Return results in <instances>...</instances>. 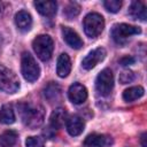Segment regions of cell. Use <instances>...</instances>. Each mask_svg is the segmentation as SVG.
Wrapping results in <instances>:
<instances>
[{"label": "cell", "instance_id": "4", "mask_svg": "<svg viewBox=\"0 0 147 147\" xmlns=\"http://www.w3.org/2000/svg\"><path fill=\"white\" fill-rule=\"evenodd\" d=\"M21 70H22V75L23 77L28 80V82H36L39 78V74H40V68L37 64L36 60L33 59V56L30 53H23L22 54V59H21Z\"/></svg>", "mask_w": 147, "mask_h": 147}, {"label": "cell", "instance_id": "9", "mask_svg": "<svg viewBox=\"0 0 147 147\" xmlns=\"http://www.w3.org/2000/svg\"><path fill=\"white\" fill-rule=\"evenodd\" d=\"M68 95L71 102H74L75 105H80L87 99V90L84 85L75 83L69 87Z\"/></svg>", "mask_w": 147, "mask_h": 147}, {"label": "cell", "instance_id": "20", "mask_svg": "<svg viewBox=\"0 0 147 147\" xmlns=\"http://www.w3.org/2000/svg\"><path fill=\"white\" fill-rule=\"evenodd\" d=\"M17 141V133L13 130L5 131L0 136V145L1 147H13Z\"/></svg>", "mask_w": 147, "mask_h": 147}, {"label": "cell", "instance_id": "24", "mask_svg": "<svg viewBox=\"0 0 147 147\" xmlns=\"http://www.w3.org/2000/svg\"><path fill=\"white\" fill-rule=\"evenodd\" d=\"M134 78H136V75L131 70H123L119 74V82L122 84H129V83L133 82Z\"/></svg>", "mask_w": 147, "mask_h": 147}, {"label": "cell", "instance_id": "3", "mask_svg": "<svg viewBox=\"0 0 147 147\" xmlns=\"http://www.w3.org/2000/svg\"><path fill=\"white\" fill-rule=\"evenodd\" d=\"M83 26L85 33L90 38H96L105 28V20L102 15L98 13H90L85 16L83 21Z\"/></svg>", "mask_w": 147, "mask_h": 147}, {"label": "cell", "instance_id": "6", "mask_svg": "<svg viewBox=\"0 0 147 147\" xmlns=\"http://www.w3.org/2000/svg\"><path fill=\"white\" fill-rule=\"evenodd\" d=\"M141 32L140 28L130 25L126 23H121V24H115L111 29V37L114 41L118 45L125 44L126 39L133 34H139Z\"/></svg>", "mask_w": 147, "mask_h": 147}, {"label": "cell", "instance_id": "17", "mask_svg": "<svg viewBox=\"0 0 147 147\" xmlns=\"http://www.w3.org/2000/svg\"><path fill=\"white\" fill-rule=\"evenodd\" d=\"M129 14L136 18V20H140V21H146L147 18V11H146V7L141 1H133L130 6L129 9Z\"/></svg>", "mask_w": 147, "mask_h": 147}, {"label": "cell", "instance_id": "7", "mask_svg": "<svg viewBox=\"0 0 147 147\" xmlns=\"http://www.w3.org/2000/svg\"><path fill=\"white\" fill-rule=\"evenodd\" d=\"M114 87V75L110 69H103L95 79V88L99 94L108 95Z\"/></svg>", "mask_w": 147, "mask_h": 147}, {"label": "cell", "instance_id": "10", "mask_svg": "<svg viewBox=\"0 0 147 147\" xmlns=\"http://www.w3.org/2000/svg\"><path fill=\"white\" fill-rule=\"evenodd\" d=\"M62 36H63V39L64 41L72 48L75 49H79L83 47L84 42L82 40V38L79 37V34L74 31L71 28H68V26H62Z\"/></svg>", "mask_w": 147, "mask_h": 147}, {"label": "cell", "instance_id": "13", "mask_svg": "<svg viewBox=\"0 0 147 147\" xmlns=\"http://www.w3.org/2000/svg\"><path fill=\"white\" fill-rule=\"evenodd\" d=\"M15 23L20 31L26 32L32 26V16L26 10H20L15 15Z\"/></svg>", "mask_w": 147, "mask_h": 147}, {"label": "cell", "instance_id": "23", "mask_svg": "<svg viewBox=\"0 0 147 147\" xmlns=\"http://www.w3.org/2000/svg\"><path fill=\"white\" fill-rule=\"evenodd\" d=\"M103 6L110 13H117L119 8L122 7V1L121 0H106L103 2Z\"/></svg>", "mask_w": 147, "mask_h": 147}, {"label": "cell", "instance_id": "8", "mask_svg": "<svg viewBox=\"0 0 147 147\" xmlns=\"http://www.w3.org/2000/svg\"><path fill=\"white\" fill-rule=\"evenodd\" d=\"M106 57V49L102 47H98L95 49H93L92 52H90L82 61V65L84 69L86 70H91L92 68H94L99 62H101L103 59Z\"/></svg>", "mask_w": 147, "mask_h": 147}, {"label": "cell", "instance_id": "5", "mask_svg": "<svg viewBox=\"0 0 147 147\" xmlns=\"http://www.w3.org/2000/svg\"><path fill=\"white\" fill-rule=\"evenodd\" d=\"M20 88L17 76L8 68L0 64V91L6 93H15Z\"/></svg>", "mask_w": 147, "mask_h": 147}, {"label": "cell", "instance_id": "19", "mask_svg": "<svg viewBox=\"0 0 147 147\" xmlns=\"http://www.w3.org/2000/svg\"><path fill=\"white\" fill-rule=\"evenodd\" d=\"M144 93H145V90L141 86H132V87L126 88L123 92V99L127 102H131V101H134V100L141 98L144 95Z\"/></svg>", "mask_w": 147, "mask_h": 147}, {"label": "cell", "instance_id": "26", "mask_svg": "<svg viewBox=\"0 0 147 147\" xmlns=\"http://www.w3.org/2000/svg\"><path fill=\"white\" fill-rule=\"evenodd\" d=\"M133 62H134V59L131 57V56H124L119 60V63L122 65H129V64H132Z\"/></svg>", "mask_w": 147, "mask_h": 147}, {"label": "cell", "instance_id": "28", "mask_svg": "<svg viewBox=\"0 0 147 147\" xmlns=\"http://www.w3.org/2000/svg\"><path fill=\"white\" fill-rule=\"evenodd\" d=\"M0 11H1V5H0Z\"/></svg>", "mask_w": 147, "mask_h": 147}, {"label": "cell", "instance_id": "18", "mask_svg": "<svg viewBox=\"0 0 147 147\" xmlns=\"http://www.w3.org/2000/svg\"><path fill=\"white\" fill-rule=\"evenodd\" d=\"M15 113L10 105H3L0 109V122L3 124H13L15 122Z\"/></svg>", "mask_w": 147, "mask_h": 147}, {"label": "cell", "instance_id": "11", "mask_svg": "<svg viewBox=\"0 0 147 147\" xmlns=\"http://www.w3.org/2000/svg\"><path fill=\"white\" fill-rule=\"evenodd\" d=\"M111 144V138L105 134L92 133L84 140V147H106Z\"/></svg>", "mask_w": 147, "mask_h": 147}, {"label": "cell", "instance_id": "2", "mask_svg": "<svg viewBox=\"0 0 147 147\" xmlns=\"http://www.w3.org/2000/svg\"><path fill=\"white\" fill-rule=\"evenodd\" d=\"M32 47L34 53L41 61H48L54 49L53 39L48 34H40L34 38L32 42Z\"/></svg>", "mask_w": 147, "mask_h": 147}, {"label": "cell", "instance_id": "27", "mask_svg": "<svg viewBox=\"0 0 147 147\" xmlns=\"http://www.w3.org/2000/svg\"><path fill=\"white\" fill-rule=\"evenodd\" d=\"M141 144H142V147H147V144H146V133H144L141 136Z\"/></svg>", "mask_w": 147, "mask_h": 147}, {"label": "cell", "instance_id": "21", "mask_svg": "<svg viewBox=\"0 0 147 147\" xmlns=\"http://www.w3.org/2000/svg\"><path fill=\"white\" fill-rule=\"evenodd\" d=\"M44 94H45V96L52 102V101L59 99V96H60V94H61V88H60V86H59L57 84L51 83V84H48V85L45 87Z\"/></svg>", "mask_w": 147, "mask_h": 147}, {"label": "cell", "instance_id": "16", "mask_svg": "<svg viewBox=\"0 0 147 147\" xmlns=\"http://www.w3.org/2000/svg\"><path fill=\"white\" fill-rule=\"evenodd\" d=\"M34 7L44 16H53L56 13L57 5L55 1H34Z\"/></svg>", "mask_w": 147, "mask_h": 147}, {"label": "cell", "instance_id": "1", "mask_svg": "<svg viewBox=\"0 0 147 147\" xmlns=\"http://www.w3.org/2000/svg\"><path fill=\"white\" fill-rule=\"evenodd\" d=\"M20 117L24 125L34 129L44 122V109L41 106L32 102H21L17 105Z\"/></svg>", "mask_w": 147, "mask_h": 147}, {"label": "cell", "instance_id": "14", "mask_svg": "<svg viewBox=\"0 0 147 147\" xmlns=\"http://www.w3.org/2000/svg\"><path fill=\"white\" fill-rule=\"evenodd\" d=\"M71 70V61L68 54L62 53L59 59H57V64H56V74L59 77L64 78L70 74Z\"/></svg>", "mask_w": 147, "mask_h": 147}, {"label": "cell", "instance_id": "25", "mask_svg": "<svg viewBox=\"0 0 147 147\" xmlns=\"http://www.w3.org/2000/svg\"><path fill=\"white\" fill-rule=\"evenodd\" d=\"M26 147H44V140L40 137H29L25 140Z\"/></svg>", "mask_w": 147, "mask_h": 147}, {"label": "cell", "instance_id": "15", "mask_svg": "<svg viewBox=\"0 0 147 147\" xmlns=\"http://www.w3.org/2000/svg\"><path fill=\"white\" fill-rule=\"evenodd\" d=\"M51 126L55 130V129H61L68 119V114L65 111V109L63 108H57L55 109L52 115H51Z\"/></svg>", "mask_w": 147, "mask_h": 147}, {"label": "cell", "instance_id": "22", "mask_svg": "<svg viewBox=\"0 0 147 147\" xmlns=\"http://www.w3.org/2000/svg\"><path fill=\"white\" fill-rule=\"evenodd\" d=\"M79 11H80L79 5L76 3V2H70V3H68L67 7L64 8L63 14L65 15V17H67L68 20H72L74 17H76V16L79 14Z\"/></svg>", "mask_w": 147, "mask_h": 147}, {"label": "cell", "instance_id": "12", "mask_svg": "<svg viewBox=\"0 0 147 147\" xmlns=\"http://www.w3.org/2000/svg\"><path fill=\"white\" fill-rule=\"evenodd\" d=\"M65 126H67L68 133L72 137H76V136H79L84 131L85 123H84L82 117H79L77 115H74V116H71L67 119Z\"/></svg>", "mask_w": 147, "mask_h": 147}]
</instances>
